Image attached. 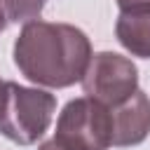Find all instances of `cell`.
Wrapping results in <instances>:
<instances>
[{
    "instance_id": "cell-1",
    "label": "cell",
    "mask_w": 150,
    "mask_h": 150,
    "mask_svg": "<svg viewBox=\"0 0 150 150\" xmlns=\"http://www.w3.org/2000/svg\"><path fill=\"white\" fill-rule=\"evenodd\" d=\"M91 61L89 38L70 23L28 21L14 42L19 73L42 87L63 89L82 80Z\"/></svg>"
},
{
    "instance_id": "cell-2",
    "label": "cell",
    "mask_w": 150,
    "mask_h": 150,
    "mask_svg": "<svg viewBox=\"0 0 150 150\" xmlns=\"http://www.w3.org/2000/svg\"><path fill=\"white\" fill-rule=\"evenodd\" d=\"M56 110V96L16 82L5 84V103L0 112V134L19 145H30L49 129Z\"/></svg>"
},
{
    "instance_id": "cell-3",
    "label": "cell",
    "mask_w": 150,
    "mask_h": 150,
    "mask_svg": "<svg viewBox=\"0 0 150 150\" xmlns=\"http://www.w3.org/2000/svg\"><path fill=\"white\" fill-rule=\"evenodd\" d=\"M54 141L63 150H108L112 145L110 108L84 96L63 105Z\"/></svg>"
},
{
    "instance_id": "cell-4",
    "label": "cell",
    "mask_w": 150,
    "mask_h": 150,
    "mask_svg": "<svg viewBox=\"0 0 150 150\" xmlns=\"http://www.w3.org/2000/svg\"><path fill=\"white\" fill-rule=\"evenodd\" d=\"M82 89L89 98L115 108L138 91V70L131 59L115 52L91 54L82 75Z\"/></svg>"
},
{
    "instance_id": "cell-5",
    "label": "cell",
    "mask_w": 150,
    "mask_h": 150,
    "mask_svg": "<svg viewBox=\"0 0 150 150\" xmlns=\"http://www.w3.org/2000/svg\"><path fill=\"white\" fill-rule=\"evenodd\" d=\"M112 117V145H138L150 134V98L138 89L124 103L110 108Z\"/></svg>"
},
{
    "instance_id": "cell-6",
    "label": "cell",
    "mask_w": 150,
    "mask_h": 150,
    "mask_svg": "<svg viewBox=\"0 0 150 150\" xmlns=\"http://www.w3.org/2000/svg\"><path fill=\"white\" fill-rule=\"evenodd\" d=\"M115 35L127 52L150 59V7L122 9L115 23Z\"/></svg>"
},
{
    "instance_id": "cell-7",
    "label": "cell",
    "mask_w": 150,
    "mask_h": 150,
    "mask_svg": "<svg viewBox=\"0 0 150 150\" xmlns=\"http://www.w3.org/2000/svg\"><path fill=\"white\" fill-rule=\"evenodd\" d=\"M0 5L7 14V21L19 23V21H35L42 14L47 0H0Z\"/></svg>"
},
{
    "instance_id": "cell-8",
    "label": "cell",
    "mask_w": 150,
    "mask_h": 150,
    "mask_svg": "<svg viewBox=\"0 0 150 150\" xmlns=\"http://www.w3.org/2000/svg\"><path fill=\"white\" fill-rule=\"evenodd\" d=\"M120 12L122 9H134V7H150V0H117Z\"/></svg>"
},
{
    "instance_id": "cell-9",
    "label": "cell",
    "mask_w": 150,
    "mask_h": 150,
    "mask_svg": "<svg viewBox=\"0 0 150 150\" xmlns=\"http://www.w3.org/2000/svg\"><path fill=\"white\" fill-rule=\"evenodd\" d=\"M38 150H63V148H61V145H59V143L52 138V141H45V143H42Z\"/></svg>"
},
{
    "instance_id": "cell-10",
    "label": "cell",
    "mask_w": 150,
    "mask_h": 150,
    "mask_svg": "<svg viewBox=\"0 0 150 150\" xmlns=\"http://www.w3.org/2000/svg\"><path fill=\"white\" fill-rule=\"evenodd\" d=\"M5 80H0V112H2V103H5Z\"/></svg>"
},
{
    "instance_id": "cell-11",
    "label": "cell",
    "mask_w": 150,
    "mask_h": 150,
    "mask_svg": "<svg viewBox=\"0 0 150 150\" xmlns=\"http://www.w3.org/2000/svg\"><path fill=\"white\" fill-rule=\"evenodd\" d=\"M5 26H7V14H5V9L0 7V33L5 30Z\"/></svg>"
}]
</instances>
